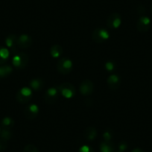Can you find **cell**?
<instances>
[{
    "label": "cell",
    "instance_id": "5bb4252c",
    "mask_svg": "<svg viewBox=\"0 0 152 152\" xmlns=\"http://www.w3.org/2000/svg\"><path fill=\"white\" fill-rule=\"evenodd\" d=\"M29 85H30L31 88L34 90V91H40L43 88L45 83L42 78H37L32 79L29 83Z\"/></svg>",
    "mask_w": 152,
    "mask_h": 152
},
{
    "label": "cell",
    "instance_id": "d6986e66",
    "mask_svg": "<svg viewBox=\"0 0 152 152\" xmlns=\"http://www.w3.org/2000/svg\"><path fill=\"white\" fill-rule=\"evenodd\" d=\"M13 71V68L9 65H2L0 66V78H6L11 74Z\"/></svg>",
    "mask_w": 152,
    "mask_h": 152
},
{
    "label": "cell",
    "instance_id": "6da1fadb",
    "mask_svg": "<svg viewBox=\"0 0 152 152\" xmlns=\"http://www.w3.org/2000/svg\"><path fill=\"white\" fill-rule=\"evenodd\" d=\"M110 37V33L104 28H96L92 34V39L96 43H102Z\"/></svg>",
    "mask_w": 152,
    "mask_h": 152
},
{
    "label": "cell",
    "instance_id": "484cf974",
    "mask_svg": "<svg viewBox=\"0 0 152 152\" xmlns=\"http://www.w3.org/2000/svg\"><path fill=\"white\" fill-rule=\"evenodd\" d=\"M8 147V141L0 138V151H3Z\"/></svg>",
    "mask_w": 152,
    "mask_h": 152
},
{
    "label": "cell",
    "instance_id": "7c38bea8",
    "mask_svg": "<svg viewBox=\"0 0 152 152\" xmlns=\"http://www.w3.org/2000/svg\"><path fill=\"white\" fill-rule=\"evenodd\" d=\"M33 40L32 38L28 34H21L18 37L17 40V45L19 48L21 49H28L31 46Z\"/></svg>",
    "mask_w": 152,
    "mask_h": 152
},
{
    "label": "cell",
    "instance_id": "ffe728a7",
    "mask_svg": "<svg viewBox=\"0 0 152 152\" xmlns=\"http://www.w3.org/2000/svg\"><path fill=\"white\" fill-rule=\"evenodd\" d=\"M14 119L9 116L3 118L1 122V126L2 127V129H11L14 127Z\"/></svg>",
    "mask_w": 152,
    "mask_h": 152
},
{
    "label": "cell",
    "instance_id": "30bf717a",
    "mask_svg": "<svg viewBox=\"0 0 152 152\" xmlns=\"http://www.w3.org/2000/svg\"><path fill=\"white\" fill-rule=\"evenodd\" d=\"M79 90L80 93L83 96H90V95H91L93 93V90H94V84H93V81L89 79L84 80L80 84Z\"/></svg>",
    "mask_w": 152,
    "mask_h": 152
},
{
    "label": "cell",
    "instance_id": "e0dca14e",
    "mask_svg": "<svg viewBox=\"0 0 152 152\" xmlns=\"http://www.w3.org/2000/svg\"><path fill=\"white\" fill-rule=\"evenodd\" d=\"M63 52H64V49L62 46L60 45H54L50 49V55L54 58H58L61 57Z\"/></svg>",
    "mask_w": 152,
    "mask_h": 152
},
{
    "label": "cell",
    "instance_id": "8992f818",
    "mask_svg": "<svg viewBox=\"0 0 152 152\" xmlns=\"http://www.w3.org/2000/svg\"><path fill=\"white\" fill-rule=\"evenodd\" d=\"M122 24V17L119 13H113L107 19V26L111 29H116Z\"/></svg>",
    "mask_w": 152,
    "mask_h": 152
},
{
    "label": "cell",
    "instance_id": "8fae6325",
    "mask_svg": "<svg viewBox=\"0 0 152 152\" xmlns=\"http://www.w3.org/2000/svg\"><path fill=\"white\" fill-rule=\"evenodd\" d=\"M151 20L146 16H141L139 18L137 23V28L141 33H145L148 31L150 28Z\"/></svg>",
    "mask_w": 152,
    "mask_h": 152
},
{
    "label": "cell",
    "instance_id": "2e32d148",
    "mask_svg": "<svg viewBox=\"0 0 152 152\" xmlns=\"http://www.w3.org/2000/svg\"><path fill=\"white\" fill-rule=\"evenodd\" d=\"M101 152H114V145L111 141L102 142L100 144Z\"/></svg>",
    "mask_w": 152,
    "mask_h": 152
},
{
    "label": "cell",
    "instance_id": "5b68a950",
    "mask_svg": "<svg viewBox=\"0 0 152 152\" xmlns=\"http://www.w3.org/2000/svg\"><path fill=\"white\" fill-rule=\"evenodd\" d=\"M59 93L66 99H72L75 96V88L70 83H62L58 87Z\"/></svg>",
    "mask_w": 152,
    "mask_h": 152
},
{
    "label": "cell",
    "instance_id": "277c9868",
    "mask_svg": "<svg viewBox=\"0 0 152 152\" xmlns=\"http://www.w3.org/2000/svg\"><path fill=\"white\" fill-rule=\"evenodd\" d=\"M28 61L29 58L27 54L24 52H17L13 58L12 64L16 68L20 69L25 68L27 66Z\"/></svg>",
    "mask_w": 152,
    "mask_h": 152
},
{
    "label": "cell",
    "instance_id": "1f68e13d",
    "mask_svg": "<svg viewBox=\"0 0 152 152\" xmlns=\"http://www.w3.org/2000/svg\"><path fill=\"white\" fill-rule=\"evenodd\" d=\"M119 152H121V151H119Z\"/></svg>",
    "mask_w": 152,
    "mask_h": 152
},
{
    "label": "cell",
    "instance_id": "7a4b0ae2",
    "mask_svg": "<svg viewBox=\"0 0 152 152\" xmlns=\"http://www.w3.org/2000/svg\"><path fill=\"white\" fill-rule=\"evenodd\" d=\"M72 61L68 58H62L57 63V70L62 75H67L72 70Z\"/></svg>",
    "mask_w": 152,
    "mask_h": 152
},
{
    "label": "cell",
    "instance_id": "7402d4cb",
    "mask_svg": "<svg viewBox=\"0 0 152 152\" xmlns=\"http://www.w3.org/2000/svg\"><path fill=\"white\" fill-rule=\"evenodd\" d=\"M104 67H105V69H107V71L110 72H113L114 70L116 69V64L113 62V61H107V62L105 63Z\"/></svg>",
    "mask_w": 152,
    "mask_h": 152
},
{
    "label": "cell",
    "instance_id": "603a6c76",
    "mask_svg": "<svg viewBox=\"0 0 152 152\" xmlns=\"http://www.w3.org/2000/svg\"><path fill=\"white\" fill-rule=\"evenodd\" d=\"M23 152H38L37 148L34 145H27L23 149Z\"/></svg>",
    "mask_w": 152,
    "mask_h": 152
},
{
    "label": "cell",
    "instance_id": "f1b7e54d",
    "mask_svg": "<svg viewBox=\"0 0 152 152\" xmlns=\"http://www.w3.org/2000/svg\"><path fill=\"white\" fill-rule=\"evenodd\" d=\"M131 152H145V151L140 148H134V149H133L132 151Z\"/></svg>",
    "mask_w": 152,
    "mask_h": 152
},
{
    "label": "cell",
    "instance_id": "cb8c5ba5",
    "mask_svg": "<svg viewBox=\"0 0 152 152\" xmlns=\"http://www.w3.org/2000/svg\"><path fill=\"white\" fill-rule=\"evenodd\" d=\"M78 152H94V150L91 146L85 145H83L80 148Z\"/></svg>",
    "mask_w": 152,
    "mask_h": 152
},
{
    "label": "cell",
    "instance_id": "ac0fdd59",
    "mask_svg": "<svg viewBox=\"0 0 152 152\" xmlns=\"http://www.w3.org/2000/svg\"><path fill=\"white\" fill-rule=\"evenodd\" d=\"M10 55V52L7 48L0 46V65L7 62Z\"/></svg>",
    "mask_w": 152,
    "mask_h": 152
},
{
    "label": "cell",
    "instance_id": "9c48e42d",
    "mask_svg": "<svg viewBox=\"0 0 152 152\" xmlns=\"http://www.w3.org/2000/svg\"><path fill=\"white\" fill-rule=\"evenodd\" d=\"M17 40H18V36L14 34H9L5 39V44H6L7 47L10 49L11 52L14 55L18 52L17 48L19 47L17 45Z\"/></svg>",
    "mask_w": 152,
    "mask_h": 152
},
{
    "label": "cell",
    "instance_id": "4fadbf2b",
    "mask_svg": "<svg viewBox=\"0 0 152 152\" xmlns=\"http://www.w3.org/2000/svg\"><path fill=\"white\" fill-rule=\"evenodd\" d=\"M107 83L111 90H116L119 88L121 84V79L117 75H111L107 79Z\"/></svg>",
    "mask_w": 152,
    "mask_h": 152
},
{
    "label": "cell",
    "instance_id": "9a60e30c",
    "mask_svg": "<svg viewBox=\"0 0 152 152\" xmlns=\"http://www.w3.org/2000/svg\"><path fill=\"white\" fill-rule=\"evenodd\" d=\"M84 137L89 141H93L97 137V131L94 127H88L84 133Z\"/></svg>",
    "mask_w": 152,
    "mask_h": 152
},
{
    "label": "cell",
    "instance_id": "f546056e",
    "mask_svg": "<svg viewBox=\"0 0 152 152\" xmlns=\"http://www.w3.org/2000/svg\"><path fill=\"white\" fill-rule=\"evenodd\" d=\"M151 14H152V5H151Z\"/></svg>",
    "mask_w": 152,
    "mask_h": 152
},
{
    "label": "cell",
    "instance_id": "ba28073f",
    "mask_svg": "<svg viewBox=\"0 0 152 152\" xmlns=\"http://www.w3.org/2000/svg\"><path fill=\"white\" fill-rule=\"evenodd\" d=\"M59 96V91L56 87H50L44 95V100L48 104H52L57 102Z\"/></svg>",
    "mask_w": 152,
    "mask_h": 152
},
{
    "label": "cell",
    "instance_id": "83f0119b",
    "mask_svg": "<svg viewBox=\"0 0 152 152\" xmlns=\"http://www.w3.org/2000/svg\"><path fill=\"white\" fill-rule=\"evenodd\" d=\"M137 12H138L139 14H141L142 16H143L142 14L145 12V8L144 6H142V5H140V6L137 8Z\"/></svg>",
    "mask_w": 152,
    "mask_h": 152
},
{
    "label": "cell",
    "instance_id": "4316f807",
    "mask_svg": "<svg viewBox=\"0 0 152 152\" xmlns=\"http://www.w3.org/2000/svg\"><path fill=\"white\" fill-rule=\"evenodd\" d=\"M127 148H128V144H127L125 142H122L119 143V151L122 152V151H124L126 150Z\"/></svg>",
    "mask_w": 152,
    "mask_h": 152
},
{
    "label": "cell",
    "instance_id": "3957f363",
    "mask_svg": "<svg viewBox=\"0 0 152 152\" xmlns=\"http://www.w3.org/2000/svg\"><path fill=\"white\" fill-rule=\"evenodd\" d=\"M32 90L31 88L24 87L20 89L16 95V99L20 104H26L30 102L32 99Z\"/></svg>",
    "mask_w": 152,
    "mask_h": 152
},
{
    "label": "cell",
    "instance_id": "52a82bcc",
    "mask_svg": "<svg viewBox=\"0 0 152 152\" xmlns=\"http://www.w3.org/2000/svg\"><path fill=\"white\" fill-rule=\"evenodd\" d=\"M40 108L35 104H31L26 106L24 109V116L28 120H33L39 114Z\"/></svg>",
    "mask_w": 152,
    "mask_h": 152
},
{
    "label": "cell",
    "instance_id": "44dd1931",
    "mask_svg": "<svg viewBox=\"0 0 152 152\" xmlns=\"http://www.w3.org/2000/svg\"><path fill=\"white\" fill-rule=\"evenodd\" d=\"M12 131L11 129H2L0 132V138L8 141L12 137Z\"/></svg>",
    "mask_w": 152,
    "mask_h": 152
},
{
    "label": "cell",
    "instance_id": "d4e9b609",
    "mask_svg": "<svg viewBox=\"0 0 152 152\" xmlns=\"http://www.w3.org/2000/svg\"><path fill=\"white\" fill-rule=\"evenodd\" d=\"M113 137V134L112 132L109 130L107 131H105L103 134V138L104 140V141H110L111 139Z\"/></svg>",
    "mask_w": 152,
    "mask_h": 152
},
{
    "label": "cell",
    "instance_id": "4dcf8cb0",
    "mask_svg": "<svg viewBox=\"0 0 152 152\" xmlns=\"http://www.w3.org/2000/svg\"><path fill=\"white\" fill-rule=\"evenodd\" d=\"M0 132H1V128H0Z\"/></svg>",
    "mask_w": 152,
    "mask_h": 152
}]
</instances>
